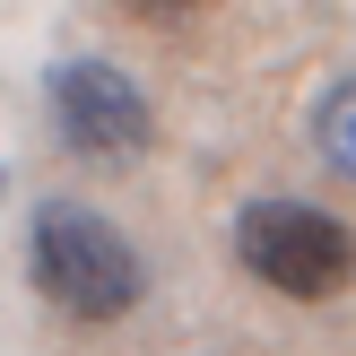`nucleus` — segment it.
<instances>
[{
  "instance_id": "obj_1",
  "label": "nucleus",
  "mask_w": 356,
  "mask_h": 356,
  "mask_svg": "<svg viewBox=\"0 0 356 356\" xmlns=\"http://www.w3.org/2000/svg\"><path fill=\"white\" fill-rule=\"evenodd\" d=\"M26 270L44 287V305H61L70 322H122L148 296V261L87 200H44L26 218Z\"/></svg>"
},
{
  "instance_id": "obj_2",
  "label": "nucleus",
  "mask_w": 356,
  "mask_h": 356,
  "mask_svg": "<svg viewBox=\"0 0 356 356\" xmlns=\"http://www.w3.org/2000/svg\"><path fill=\"white\" fill-rule=\"evenodd\" d=\"M235 261L296 305H330L356 287V235L313 200H252L235 218Z\"/></svg>"
},
{
  "instance_id": "obj_3",
  "label": "nucleus",
  "mask_w": 356,
  "mask_h": 356,
  "mask_svg": "<svg viewBox=\"0 0 356 356\" xmlns=\"http://www.w3.org/2000/svg\"><path fill=\"white\" fill-rule=\"evenodd\" d=\"M52 122H61V139L79 156H104V165H131L156 139V113L139 96V79L122 61H96V52L52 70Z\"/></svg>"
},
{
  "instance_id": "obj_4",
  "label": "nucleus",
  "mask_w": 356,
  "mask_h": 356,
  "mask_svg": "<svg viewBox=\"0 0 356 356\" xmlns=\"http://www.w3.org/2000/svg\"><path fill=\"white\" fill-rule=\"evenodd\" d=\"M313 148H322L330 174H348V183H356V79H339L322 104H313Z\"/></svg>"
}]
</instances>
